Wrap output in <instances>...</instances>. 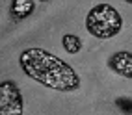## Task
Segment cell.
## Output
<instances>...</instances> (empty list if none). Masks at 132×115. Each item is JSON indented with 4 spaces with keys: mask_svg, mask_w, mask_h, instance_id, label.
I'll return each mask as SVG.
<instances>
[{
    "mask_svg": "<svg viewBox=\"0 0 132 115\" xmlns=\"http://www.w3.org/2000/svg\"><path fill=\"white\" fill-rule=\"evenodd\" d=\"M61 47L67 54H78L82 50V39L75 33H65L61 37Z\"/></svg>",
    "mask_w": 132,
    "mask_h": 115,
    "instance_id": "8992f818",
    "label": "cell"
},
{
    "mask_svg": "<svg viewBox=\"0 0 132 115\" xmlns=\"http://www.w3.org/2000/svg\"><path fill=\"white\" fill-rule=\"evenodd\" d=\"M106 67L123 78L132 80V52L128 50H117L106 59Z\"/></svg>",
    "mask_w": 132,
    "mask_h": 115,
    "instance_id": "277c9868",
    "label": "cell"
},
{
    "mask_svg": "<svg viewBox=\"0 0 132 115\" xmlns=\"http://www.w3.org/2000/svg\"><path fill=\"white\" fill-rule=\"evenodd\" d=\"M86 30L95 39H112L123 30V17L112 4L101 2L86 15Z\"/></svg>",
    "mask_w": 132,
    "mask_h": 115,
    "instance_id": "7a4b0ae2",
    "label": "cell"
},
{
    "mask_svg": "<svg viewBox=\"0 0 132 115\" xmlns=\"http://www.w3.org/2000/svg\"><path fill=\"white\" fill-rule=\"evenodd\" d=\"M19 65L30 80L48 89L60 93H75L80 87V76L75 67L45 48H24L19 54Z\"/></svg>",
    "mask_w": 132,
    "mask_h": 115,
    "instance_id": "6da1fadb",
    "label": "cell"
},
{
    "mask_svg": "<svg viewBox=\"0 0 132 115\" xmlns=\"http://www.w3.org/2000/svg\"><path fill=\"white\" fill-rule=\"evenodd\" d=\"M130 4H132V0H130Z\"/></svg>",
    "mask_w": 132,
    "mask_h": 115,
    "instance_id": "ba28073f",
    "label": "cell"
},
{
    "mask_svg": "<svg viewBox=\"0 0 132 115\" xmlns=\"http://www.w3.org/2000/svg\"><path fill=\"white\" fill-rule=\"evenodd\" d=\"M36 6L37 4L34 0H11L10 2V17L13 21H24L34 13Z\"/></svg>",
    "mask_w": 132,
    "mask_h": 115,
    "instance_id": "5b68a950",
    "label": "cell"
},
{
    "mask_svg": "<svg viewBox=\"0 0 132 115\" xmlns=\"http://www.w3.org/2000/svg\"><path fill=\"white\" fill-rule=\"evenodd\" d=\"M117 106H125L127 108V113H132V102H128V100H117Z\"/></svg>",
    "mask_w": 132,
    "mask_h": 115,
    "instance_id": "52a82bcc",
    "label": "cell"
},
{
    "mask_svg": "<svg viewBox=\"0 0 132 115\" xmlns=\"http://www.w3.org/2000/svg\"><path fill=\"white\" fill-rule=\"evenodd\" d=\"M24 99L13 80L0 82V111L2 115H22Z\"/></svg>",
    "mask_w": 132,
    "mask_h": 115,
    "instance_id": "3957f363",
    "label": "cell"
}]
</instances>
